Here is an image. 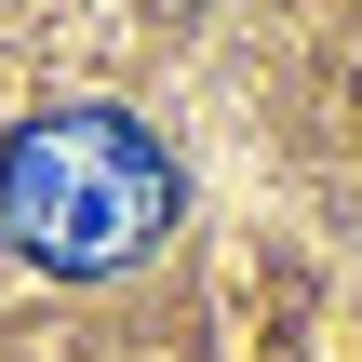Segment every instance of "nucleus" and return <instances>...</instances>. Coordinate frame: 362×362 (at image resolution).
Here are the masks:
<instances>
[{
    "mask_svg": "<svg viewBox=\"0 0 362 362\" xmlns=\"http://www.w3.org/2000/svg\"><path fill=\"white\" fill-rule=\"evenodd\" d=\"M175 148L134 107H40L0 134V242L40 282H121L175 228Z\"/></svg>",
    "mask_w": 362,
    "mask_h": 362,
    "instance_id": "nucleus-1",
    "label": "nucleus"
}]
</instances>
